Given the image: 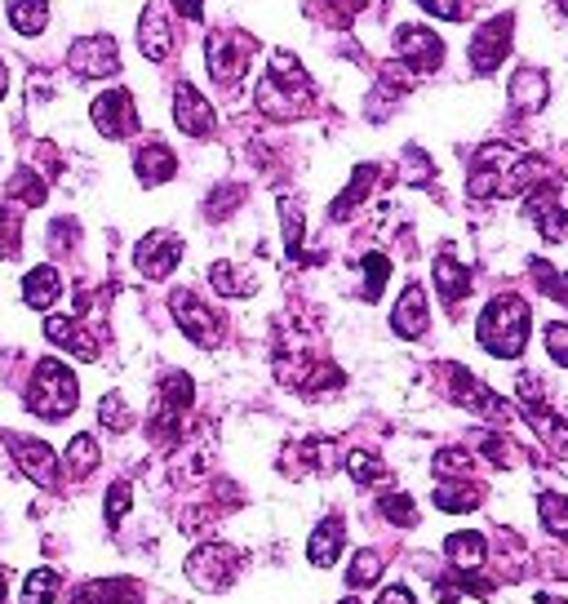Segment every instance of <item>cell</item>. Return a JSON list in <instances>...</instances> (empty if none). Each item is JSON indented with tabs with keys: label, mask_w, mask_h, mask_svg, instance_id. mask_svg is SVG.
I'll return each mask as SVG.
<instances>
[{
	"label": "cell",
	"mask_w": 568,
	"mask_h": 604,
	"mask_svg": "<svg viewBox=\"0 0 568 604\" xmlns=\"http://www.w3.org/2000/svg\"><path fill=\"white\" fill-rule=\"evenodd\" d=\"M10 200H14V205L36 209V205H45V200H49V183H45L32 165H23V169L10 178Z\"/></svg>",
	"instance_id": "cell-33"
},
{
	"label": "cell",
	"mask_w": 568,
	"mask_h": 604,
	"mask_svg": "<svg viewBox=\"0 0 568 604\" xmlns=\"http://www.w3.org/2000/svg\"><path fill=\"white\" fill-rule=\"evenodd\" d=\"M138 45L152 63H165L174 54V23H169V6L165 0H152L143 10V23H138Z\"/></svg>",
	"instance_id": "cell-18"
},
{
	"label": "cell",
	"mask_w": 568,
	"mask_h": 604,
	"mask_svg": "<svg viewBox=\"0 0 568 604\" xmlns=\"http://www.w3.org/2000/svg\"><path fill=\"white\" fill-rule=\"evenodd\" d=\"M417 6L444 23H463L467 19V0H417Z\"/></svg>",
	"instance_id": "cell-47"
},
{
	"label": "cell",
	"mask_w": 568,
	"mask_h": 604,
	"mask_svg": "<svg viewBox=\"0 0 568 604\" xmlns=\"http://www.w3.org/2000/svg\"><path fill=\"white\" fill-rule=\"evenodd\" d=\"M182 259V235L174 231H152L138 240V250H134V267L147 276V281H165Z\"/></svg>",
	"instance_id": "cell-14"
},
{
	"label": "cell",
	"mask_w": 568,
	"mask_h": 604,
	"mask_svg": "<svg viewBox=\"0 0 568 604\" xmlns=\"http://www.w3.org/2000/svg\"><path fill=\"white\" fill-rule=\"evenodd\" d=\"M439 63H444V45H439L435 32H426V28H417V23H404V28L396 32V76H400L404 85L431 76Z\"/></svg>",
	"instance_id": "cell-6"
},
{
	"label": "cell",
	"mask_w": 568,
	"mask_h": 604,
	"mask_svg": "<svg viewBox=\"0 0 568 604\" xmlns=\"http://www.w3.org/2000/svg\"><path fill=\"white\" fill-rule=\"evenodd\" d=\"M45 338H49L54 347L71 351L76 360H93V355H98L93 333H89L80 320H71V316H45Z\"/></svg>",
	"instance_id": "cell-19"
},
{
	"label": "cell",
	"mask_w": 568,
	"mask_h": 604,
	"mask_svg": "<svg viewBox=\"0 0 568 604\" xmlns=\"http://www.w3.org/2000/svg\"><path fill=\"white\" fill-rule=\"evenodd\" d=\"M258 50V41L249 36V32H241V28H218L213 36H209V45H204V63H209V76L218 80V85H226V89H236L241 80H245V72H249V54Z\"/></svg>",
	"instance_id": "cell-5"
},
{
	"label": "cell",
	"mask_w": 568,
	"mask_h": 604,
	"mask_svg": "<svg viewBox=\"0 0 568 604\" xmlns=\"http://www.w3.org/2000/svg\"><path fill=\"white\" fill-rule=\"evenodd\" d=\"M254 102L271 120H298V116H307L315 107V85H311V76L302 72V63L289 50H276L271 54V72L263 76Z\"/></svg>",
	"instance_id": "cell-2"
},
{
	"label": "cell",
	"mask_w": 568,
	"mask_h": 604,
	"mask_svg": "<svg viewBox=\"0 0 568 604\" xmlns=\"http://www.w3.org/2000/svg\"><path fill=\"white\" fill-rule=\"evenodd\" d=\"M10 453H14L19 471L32 480V485L58 490V480H63V458H58L45 440H36V436H10Z\"/></svg>",
	"instance_id": "cell-10"
},
{
	"label": "cell",
	"mask_w": 568,
	"mask_h": 604,
	"mask_svg": "<svg viewBox=\"0 0 568 604\" xmlns=\"http://www.w3.org/2000/svg\"><path fill=\"white\" fill-rule=\"evenodd\" d=\"M209 285L222 294V298H249L254 294V276L232 267V263H213L209 267Z\"/></svg>",
	"instance_id": "cell-32"
},
{
	"label": "cell",
	"mask_w": 568,
	"mask_h": 604,
	"mask_svg": "<svg viewBox=\"0 0 568 604\" xmlns=\"http://www.w3.org/2000/svg\"><path fill=\"white\" fill-rule=\"evenodd\" d=\"M520 409H524V418L533 422V431L542 436V444H546L559 462H568V422L542 400V387H537L533 374H520Z\"/></svg>",
	"instance_id": "cell-8"
},
{
	"label": "cell",
	"mask_w": 568,
	"mask_h": 604,
	"mask_svg": "<svg viewBox=\"0 0 568 604\" xmlns=\"http://www.w3.org/2000/svg\"><path fill=\"white\" fill-rule=\"evenodd\" d=\"M10 23L23 36H41L49 23V0H10Z\"/></svg>",
	"instance_id": "cell-31"
},
{
	"label": "cell",
	"mask_w": 568,
	"mask_h": 604,
	"mask_svg": "<svg viewBox=\"0 0 568 604\" xmlns=\"http://www.w3.org/2000/svg\"><path fill=\"white\" fill-rule=\"evenodd\" d=\"M537 516H542L546 534L568 538V498H559V494H542V498H537Z\"/></svg>",
	"instance_id": "cell-42"
},
{
	"label": "cell",
	"mask_w": 568,
	"mask_h": 604,
	"mask_svg": "<svg viewBox=\"0 0 568 604\" xmlns=\"http://www.w3.org/2000/svg\"><path fill=\"white\" fill-rule=\"evenodd\" d=\"M58 586H63V578H58L54 569H36V573L27 578V586H23V595H19V604H54V595H58Z\"/></svg>",
	"instance_id": "cell-41"
},
{
	"label": "cell",
	"mask_w": 568,
	"mask_h": 604,
	"mask_svg": "<svg viewBox=\"0 0 568 604\" xmlns=\"http://www.w3.org/2000/svg\"><path fill=\"white\" fill-rule=\"evenodd\" d=\"M347 471H352L356 485H365V490H387L391 485V466L378 453H369V449H352L347 453Z\"/></svg>",
	"instance_id": "cell-29"
},
{
	"label": "cell",
	"mask_w": 568,
	"mask_h": 604,
	"mask_svg": "<svg viewBox=\"0 0 568 604\" xmlns=\"http://www.w3.org/2000/svg\"><path fill=\"white\" fill-rule=\"evenodd\" d=\"M241 196H245L241 187H222V191L209 200V218H222L226 209H236V205H241Z\"/></svg>",
	"instance_id": "cell-50"
},
{
	"label": "cell",
	"mask_w": 568,
	"mask_h": 604,
	"mask_svg": "<svg viewBox=\"0 0 568 604\" xmlns=\"http://www.w3.org/2000/svg\"><path fill=\"white\" fill-rule=\"evenodd\" d=\"M426 325H431V311H426V294H422V285H409L404 294H400V303H396V311H391V329L400 333V338H422L426 333Z\"/></svg>",
	"instance_id": "cell-21"
},
{
	"label": "cell",
	"mask_w": 568,
	"mask_h": 604,
	"mask_svg": "<svg viewBox=\"0 0 568 604\" xmlns=\"http://www.w3.org/2000/svg\"><path fill=\"white\" fill-rule=\"evenodd\" d=\"M511 107L515 111H542L546 107V76L533 67H520L511 80Z\"/></svg>",
	"instance_id": "cell-30"
},
{
	"label": "cell",
	"mask_w": 568,
	"mask_h": 604,
	"mask_svg": "<svg viewBox=\"0 0 568 604\" xmlns=\"http://www.w3.org/2000/svg\"><path fill=\"white\" fill-rule=\"evenodd\" d=\"M511 14H502V19H489L480 32H476V41H471V67L480 72V76H489V72H498V63L506 58V50H511Z\"/></svg>",
	"instance_id": "cell-15"
},
{
	"label": "cell",
	"mask_w": 568,
	"mask_h": 604,
	"mask_svg": "<svg viewBox=\"0 0 568 604\" xmlns=\"http://www.w3.org/2000/svg\"><path fill=\"white\" fill-rule=\"evenodd\" d=\"M343 604H360V600H343Z\"/></svg>",
	"instance_id": "cell-56"
},
{
	"label": "cell",
	"mask_w": 568,
	"mask_h": 604,
	"mask_svg": "<svg viewBox=\"0 0 568 604\" xmlns=\"http://www.w3.org/2000/svg\"><path fill=\"white\" fill-rule=\"evenodd\" d=\"M378 174H382L378 165H360V169H356V178H352V187H347L343 196H337V205H333L328 213H333L337 222H343V218H347L356 205H365V196H369V187L378 183Z\"/></svg>",
	"instance_id": "cell-34"
},
{
	"label": "cell",
	"mask_w": 568,
	"mask_h": 604,
	"mask_svg": "<svg viewBox=\"0 0 568 604\" xmlns=\"http://www.w3.org/2000/svg\"><path fill=\"white\" fill-rule=\"evenodd\" d=\"M169 6H174L187 23H200V19H204V0H169Z\"/></svg>",
	"instance_id": "cell-52"
},
{
	"label": "cell",
	"mask_w": 568,
	"mask_h": 604,
	"mask_svg": "<svg viewBox=\"0 0 568 604\" xmlns=\"http://www.w3.org/2000/svg\"><path fill=\"white\" fill-rule=\"evenodd\" d=\"M174 120L187 139H209L213 134V107L196 85H178L174 89Z\"/></svg>",
	"instance_id": "cell-16"
},
{
	"label": "cell",
	"mask_w": 568,
	"mask_h": 604,
	"mask_svg": "<svg viewBox=\"0 0 568 604\" xmlns=\"http://www.w3.org/2000/svg\"><path fill=\"white\" fill-rule=\"evenodd\" d=\"M76 235H80V227H76L71 218H58V222H49V250L67 254V250L76 245Z\"/></svg>",
	"instance_id": "cell-48"
},
{
	"label": "cell",
	"mask_w": 568,
	"mask_h": 604,
	"mask_svg": "<svg viewBox=\"0 0 568 604\" xmlns=\"http://www.w3.org/2000/svg\"><path fill=\"white\" fill-rule=\"evenodd\" d=\"M98 422H102L107 431L125 436V431L134 427V409L125 405V396H116V392H111V396H102V400H98Z\"/></svg>",
	"instance_id": "cell-38"
},
{
	"label": "cell",
	"mask_w": 568,
	"mask_h": 604,
	"mask_svg": "<svg viewBox=\"0 0 568 604\" xmlns=\"http://www.w3.org/2000/svg\"><path fill=\"white\" fill-rule=\"evenodd\" d=\"M480 503H485V490L476 480H439V490H435L439 512H476Z\"/></svg>",
	"instance_id": "cell-28"
},
{
	"label": "cell",
	"mask_w": 568,
	"mask_h": 604,
	"mask_svg": "<svg viewBox=\"0 0 568 604\" xmlns=\"http://www.w3.org/2000/svg\"><path fill=\"white\" fill-rule=\"evenodd\" d=\"M19 250H23V213L10 200L5 209H0V259H14Z\"/></svg>",
	"instance_id": "cell-39"
},
{
	"label": "cell",
	"mask_w": 568,
	"mask_h": 604,
	"mask_svg": "<svg viewBox=\"0 0 568 604\" xmlns=\"http://www.w3.org/2000/svg\"><path fill=\"white\" fill-rule=\"evenodd\" d=\"M89 116H93V130H98L102 139H130V134L138 130V111H134V94H130V89H107V94H98L93 107H89Z\"/></svg>",
	"instance_id": "cell-11"
},
{
	"label": "cell",
	"mask_w": 568,
	"mask_h": 604,
	"mask_svg": "<svg viewBox=\"0 0 568 604\" xmlns=\"http://www.w3.org/2000/svg\"><path fill=\"white\" fill-rule=\"evenodd\" d=\"M537 178V161L506 147V143H485L471 161L467 174V191L471 200H489V196H520L528 183Z\"/></svg>",
	"instance_id": "cell-1"
},
{
	"label": "cell",
	"mask_w": 568,
	"mask_h": 604,
	"mask_svg": "<svg viewBox=\"0 0 568 604\" xmlns=\"http://www.w3.org/2000/svg\"><path fill=\"white\" fill-rule=\"evenodd\" d=\"M387 276H391V259H387V254H365V298H369V303L382 298Z\"/></svg>",
	"instance_id": "cell-43"
},
{
	"label": "cell",
	"mask_w": 568,
	"mask_h": 604,
	"mask_svg": "<svg viewBox=\"0 0 568 604\" xmlns=\"http://www.w3.org/2000/svg\"><path fill=\"white\" fill-rule=\"evenodd\" d=\"M67 63L85 80H102V76H116L121 72V50H116V41H111V36H85V41L71 45Z\"/></svg>",
	"instance_id": "cell-13"
},
{
	"label": "cell",
	"mask_w": 568,
	"mask_h": 604,
	"mask_svg": "<svg viewBox=\"0 0 568 604\" xmlns=\"http://www.w3.org/2000/svg\"><path fill=\"white\" fill-rule=\"evenodd\" d=\"M533 281H537V289H542L546 298L568 303V272H555V267H546V263H533Z\"/></svg>",
	"instance_id": "cell-45"
},
{
	"label": "cell",
	"mask_w": 568,
	"mask_h": 604,
	"mask_svg": "<svg viewBox=\"0 0 568 604\" xmlns=\"http://www.w3.org/2000/svg\"><path fill=\"white\" fill-rule=\"evenodd\" d=\"M134 174L143 178V187H160V183H169L178 174V156L165 143H147L134 156Z\"/></svg>",
	"instance_id": "cell-22"
},
{
	"label": "cell",
	"mask_w": 568,
	"mask_h": 604,
	"mask_svg": "<svg viewBox=\"0 0 568 604\" xmlns=\"http://www.w3.org/2000/svg\"><path fill=\"white\" fill-rule=\"evenodd\" d=\"M471 466H476V458L467 449H439L435 462H431V471L439 480H471Z\"/></svg>",
	"instance_id": "cell-40"
},
{
	"label": "cell",
	"mask_w": 568,
	"mask_h": 604,
	"mask_svg": "<svg viewBox=\"0 0 568 604\" xmlns=\"http://www.w3.org/2000/svg\"><path fill=\"white\" fill-rule=\"evenodd\" d=\"M80 400V387H76V374L63 365V360H41L32 383H27V409L45 422H63Z\"/></svg>",
	"instance_id": "cell-4"
},
{
	"label": "cell",
	"mask_w": 568,
	"mask_h": 604,
	"mask_svg": "<svg viewBox=\"0 0 568 604\" xmlns=\"http://www.w3.org/2000/svg\"><path fill=\"white\" fill-rule=\"evenodd\" d=\"M71 604H143V586L125 578H98V582L76 586Z\"/></svg>",
	"instance_id": "cell-20"
},
{
	"label": "cell",
	"mask_w": 568,
	"mask_h": 604,
	"mask_svg": "<svg viewBox=\"0 0 568 604\" xmlns=\"http://www.w3.org/2000/svg\"><path fill=\"white\" fill-rule=\"evenodd\" d=\"M444 556H448V564L458 569V573H463V569L476 573V569L489 560V542H485V534H471V529H467V534H448V538H444Z\"/></svg>",
	"instance_id": "cell-25"
},
{
	"label": "cell",
	"mask_w": 568,
	"mask_h": 604,
	"mask_svg": "<svg viewBox=\"0 0 568 604\" xmlns=\"http://www.w3.org/2000/svg\"><path fill=\"white\" fill-rule=\"evenodd\" d=\"M169 307H174L178 329H182L196 347H218V342H222V320H218V311L204 307L191 289H178V294L169 298Z\"/></svg>",
	"instance_id": "cell-12"
},
{
	"label": "cell",
	"mask_w": 568,
	"mask_h": 604,
	"mask_svg": "<svg viewBox=\"0 0 568 604\" xmlns=\"http://www.w3.org/2000/svg\"><path fill=\"white\" fill-rule=\"evenodd\" d=\"M98 458H102V453H98V440H93V436L85 431V436H71V444H67V458H63V466H67V471H71L76 480H85V475H89V471L98 466Z\"/></svg>",
	"instance_id": "cell-35"
},
{
	"label": "cell",
	"mask_w": 568,
	"mask_h": 604,
	"mask_svg": "<svg viewBox=\"0 0 568 604\" xmlns=\"http://www.w3.org/2000/svg\"><path fill=\"white\" fill-rule=\"evenodd\" d=\"M444 383H448V396L458 400L463 409H471L476 418H485V422H511V409H506L471 370H463V365H444Z\"/></svg>",
	"instance_id": "cell-9"
},
{
	"label": "cell",
	"mask_w": 568,
	"mask_h": 604,
	"mask_svg": "<svg viewBox=\"0 0 568 604\" xmlns=\"http://www.w3.org/2000/svg\"><path fill=\"white\" fill-rule=\"evenodd\" d=\"M369 0H324V10H333V19H356Z\"/></svg>",
	"instance_id": "cell-51"
},
{
	"label": "cell",
	"mask_w": 568,
	"mask_h": 604,
	"mask_svg": "<svg viewBox=\"0 0 568 604\" xmlns=\"http://www.w3.org/2000/svg\"><path fill=\"white\" fill-rule=\"evenodd\" d=\"M528 320L533 316H528V303L520 294H498L480 311V325H476L480 347L489 355H498V360H515L524 351V342H528Z\"/></svg>",
	"instance_id": "cell-3"
},
{
	"label": "cell",
	"mask_w": 568,
	"mask_h": 604,
	"mask_svg": "<svg viewBox=\"0 0 568 604\" xmlns=\"http://www.w3.org/2000/svg\"><path fill=\"white\" fill-rule=\"evenodd\" d=\"M382 516H387L391 525H400V529H413V525L422 520V512L413 507L409 494H387V498H382Z\"/></svg>",
	"instance_id": "cell-44"
},
{
	"label": "cell",
	"mask_w": 568,
	"mask_h": 604,
	"mask_svg": "<svg viewBox=\"0 0 568 604\" xmlns=\"http://www.w3.org/2000/svg\"><path fill=\"white\" fill-rule=\"evenodd\" d=\"M431 276H435V289H439V298H444L448 307H458V303L471 294V272H467L458 259H453L448 250L435 259V272H431Z\"/></svg>",
	"instance_id": "cell-24"
},
{
	"label": "cell",
	"mask_w": 568,
	"mask_h": 604,
	"mask_svg": "<svg viewBox=\"0 0 568 604\" xmlns=\"http://www.w3.org/2000/svg\"><path fill=\"white\" fill-rule=\"evenodd\" d=\"M280 466H289V475H311L328 466V440H298L280 453Z\"/></svg>",
	"instance_id": "cell-27"
},
{
	"label": "cell",
	"mask_w": 568,
	"mask_h": 604,
	"mask_svg": "<svg viewBox=\"0 0 568 604\" xmlns=\"http://www.w3.org/2000/svg\"><path fill=\"white\" fill-rule=\"evenodd\" d=\"M58 298H63V276H58V267L41 263V267H32V272L23 276V303H27V307L49 311Z\"/></svg>",
	"instance_id": "cell-23"
},
{
	"label": "cell",
	"mask_w": 568,
	"mask_h": 604,
	"mask_svg": "<svg viewBox=\"0 0 568 604\" xmlns=\"http://www.w3.org/2000/svg\"><path fill=\"white\" fill-rule=\"evenodd\" d=\"M546 351H550L555 365L568 370V325H546Z\"/></svg>",
	"instance_id": "cell-49"
},
{
	"label": "cell",
	"mask_w": 568,
	"mask_h": 604,
	"mask_svg": "<svg viewBox=\"0 0 568 604\" xmlns=\"http://www.w3.org/2000/svg\"><path fill=\"white\" fill-rule=\"evenodd\" d=\"M0 604H5V573H0Z\"/></svg>",
	"instance_id": "cell-55"
},
{
	"label": "cell",
	"mask_w": 568,
	"mask_h": 604,
	"mask_svg": "<svg viewBox=\"0 0 568 604\" xmlns=\"http://www.w3.org/2000/svg\"><path fill=\"white\" fill-rule=\"evenodd\" d=\"M130 503H134V490H130V480H116V485L107 490V525L116 529L125 516H130Z\"/></svg>",
	"instance_id": "cell-46"
},
{
	"label": "cell",
	"mask_w": 568,
	"mask_h": 604,
	"mask_svg": "<svg viewBox=\"0 0 568 604\" xmlns=\"http://www.w3.org/2000/svg\"><path fill=\"white\" fill-rule=\"evenodd\" d=\"M10 94V72H5V63H0V98Z\"/></svg>",
	"instance_id": "cell-54"
},
{
	"label": "cell",
	"mask_w": 568,
	"mask_h": 604,
	"mask_svg": "<svg viewBox=\"0 0 568 604\" xmlns=\"http://www.w3.org/2000/svg\"><path fill=\"white\" fill-rule=\"evenodd\" d=\"M378 604H417V600H413V591H409V586H400V582H396V586H387V591L378 595Z\"/></svg>",
	"instance_id": "cell-53"
},
{
	"label": "cell",
	"mask_w": 568,
	"mask_h": 604,
	"mask_svg": "<svg viewBox=\"0 0 568 604\" xmlns=\"http://www.w3.org/2000/svg\"><path fill=\"white\" fill-rule=\"evenodd\" d=\"M480 449H485V458H489L498 471L524 466V453H520V444H515L511 436H480Z\"/></svg>",
	"instance_id": "cell-36"
},
{
	"label": "cell",
	"mask_w": 568,
	"mask_h": 604,
	"mask_svg": "<svg viewBox=\"0 0 568 604\" xmlns=\"http://www.w3.org/2000/svg\"><path fill=\"white\" fill-rule=\"evenodd\" d=\"M378 578H382V556L378 551H356L352 564H347V586L352 591H369Z\"/></svg>",
	"instance_id": "cell-37"
},
{
	"label": "cell",
	"mask_w": 568,
	"mask_h": 604,
	"mask_svg": "<svg viewBox=\"0 0 568 604\" xmlns=\"http://www.w3.org/2000/svg\"><path fill=\"white\" fill-rule=\"evenodd\" d=\"M241 564H245V551H241V547H232V542H204V547H196V551L187 556V578H191L200 591H226V586L236 582Z\"/></svg>",
	"instance_id": "cell-7"
},
{
	"label": "cell",
	"mask_w": 568,
	"mask_h": 604,
	"mask_svg": "<svg viewBox=\"0 0 568 604\" xmlns=\"http://www.w3.org/2000/svg\"><path fill=\"white\" fill-rule=\"evenodd\" d=\"M524 218L537 222V231L550 240V245H559V240H568V213L564 205L555 200V187H537L524 196Z\"/></svg>",
	"instance_id": "cell-17"
},
{
	"label": "cell",
	"mask_w": 568,
	"mask_h": 604,
	"mask_svg": "<svg viewBox=\"0 0 568 604\" xmlns=\"http://www.w3.org/2000/svg\"><path fill=\"white\" fill-rule=\"evenodd\" d=\"M343 516H328V520H320L315 525V534H311V547H307V560L315 564V569H328L337 556H343Z\"/></svg>",
	"instance_id": "cell-26"
}]
</instances>
